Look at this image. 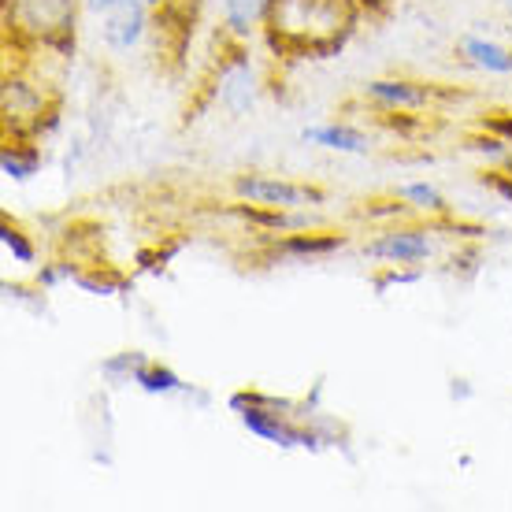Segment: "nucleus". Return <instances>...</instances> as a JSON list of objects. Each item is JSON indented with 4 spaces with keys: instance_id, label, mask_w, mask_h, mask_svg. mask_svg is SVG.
Returning <instances> with one entry per match:
<instances>
[{
    "instance_id": "nucleus-1",
    "label": "nucleus",
    "mask_w": 512,
    "mask_h": 512,
    "mask_svg": "<svg viewBox=\"0 0 512 512\" xmlns=\"http://www.w3.org/2000/svg\"><path fill=\"white\" fill-rule=\"evenodd\" d=\"M360 19L357 0H271L260 38L279 60H327L346 49Z\"/></svg>"
},
{
    "instance_id": "nucleus-2",
    "label": "nucleus",
    "mask_w": 512,
    "mask_h": 512,
    "mask_svg": "<svg viewBox=\"0 0 512 512\" xmlns=\"http://www.w3.org/2000/svg\"><path fill=\"white\" fill-rule=\"evenodd\" d=\"M82 0H4V38L26 49L75 52Z\"/></svg>"
},
{
    "instance_id": "nucleus-3",
    "label": "nucleus",
    "mask_w": 512,
    "mask_h": 512,
    "mask_svg": "<svg viewBox=\"0 0 512 512\" xmlns=\"http://www.w3.org/2000/svg\"><path fill=\"white\" fill-rule=\"evenodd\" d=\"M234 412H238V423H242L249 435H256L260 442L279 449H320L331 446V438L312 431V427H297L290 420V412H282L290 401H279V397L256 394V390H242V394H231L227 401Z\"/></svg>"
},
{
    "instance_id": "nucleus-4",
    "label": "nucleus",
    "mask_w": 512,
    "mask_h": 512,
    "mask_svg": "<svg viewBox=\"0 0 512 512\" xmlns=\"http://www.w3.org/2000/svg\"><path fill=\"white\" fill-rule=\"evenodd\" d=\"M234 197L242 205L260 208H320L327 201V190L312 182H290L279 175H234Z\"/></svg>"
},
{
    "instance_id": "nucleus-5",
    "label": "nucleus",
    "mask_w": 512,
    "mask_h": 512,
    "mask_svg": "<svg viewBox=\"0 0 512 512\" xmlns=\"http://www.w3.org/2000/svg\"><path fill=\"white\" fill-rule=\"evenodd\" d=\"M360 97L375 112H431L446 93L435 82H420V78H372Z\"/></svg>"
},
{
    "instance_id": "nucleus-6",
    "label": "nucleus",
    "mask_w": 512,
    "mask_h": 512,
    "mask_svg": "<svg viewBox=\"0 0 512 512\" xmlns=\"http://www.w3.org/2000/svg\"><path fill=\"white\" fill-rule=\"evenodd\" d=\"M431 256H435V238L427 227H386L383 234H375L372 242L364 245V260H375V264L423 268Z\"/></svg>"
},
{
    "instance_id": "nucleus-7",
    "label": "nucleus",
    "mask_w": 512,
    "mask_h": 512,
    "mask_svg": "<svg viewBox=\"0 0 512 512\" xmlns=\"http://www.w3.org/2000/svg\"><path fill=\"white\" fill-rule=\"evenodd\" d=\"M153 8L145 0H116L108 12L101 15V38L112 52L138 49L145 34L153 30Z\"/></svg>"
},
{
    "instance_id": "nucleus-8",
    "label": "nucleus",
    "mask_w": 512,
    "mask_h": 512,
    "mask_svg": "<svg viewBox=\"0 0 512 512\" xmlns=\"http://www.w3.org/2000/svg\"><path fill=\"white\" fill-rule=\"evenodd\" d=\"M256 75H253V60H249V45H234V56L219 67V82H216V101L231 112L234 119H242L249 108L256 104Z\"/></svg>"
},
{
    "instance_id": "nucleus-9",
    "label": "nucleus",
    "mask_w": 512,
    "mask_h": 512,
    "mask_svg": "<svg viewBox=\"0 0 512 512\" xmlns=\"http://www.w3.org/2000/svg\"><path fill=\"white\" fill-rule=\"evenodd\" d=\"M268 4L271 0H216L223 34H227L234 45H249L253 38H260V34H264Z\"/></svg>"
},
{
    "instance_id": "nucleus-10",
    "label": "nucleus",
    "mask_w": 512,
    "mask_h": 512,
    "mask_svg": "<svg viewBox=\"0 0 512 512\" xmlns=\"http://www.w3.org/2000/svg\"><path fill=\"white\" fill-rule=\"evenodd\" d=\"M349 238L346 234H334V231H323V227H316V231H297V234H282L279 242L271 245V256L275 260H297V264H308V260H320V256H331L338 253L342 245H346Z\"/></svg>"
},
{
    "instance_id": "nucleus-11",
    "label": "nucleus",
    "mask_w": 512,
    "mask_h": 512,
    "mask_svg": "<svg viewBox=\"0 0 512 512\" xmlns=\"http://www.w3.org/2000/svg\"><path fill=\"white\" fill-rule=\"evenodd\" d=\"M301 141L312 145V149H323V153H338V156H368L372 153V141L368 134L349 123H316V127L301 130Z\"/></svg>"
},
{
    "instance_id": "nucleus-12",
    "label": "nucleus",
    "mask_w": 512,
    "mask_h": 512,
    "mask_svg": "<svg viewBox=\"0 0 512 512\" xmlns=\"http://www.w3.org/2000/svg\"><path fill=\"white\" fill-rule=\"evenodd\" d=\"M461 56L475 71H483V75H512V49H505V45H498V41L490 38L468 34L461 41Z\"/></svg>"
},
{
    "instance_id": "nucleus-13",
    "label": "nucleus",
    "mask_w": 512,
    "mask_h": 512,
    "mask_svg": "<svg viewBox=\"0 0 512 512\" xmlns=\"http://www.w3.org/2000/svg\"><path fill=\"white\" fill-rule=\"evenodd\" d=\"M41 149L34 145V141H23V138H8V145H4V153H0V167H4V175L15 182H26L34 179L41 171Z\"/></svg>"
},
{
    "instance_id": "nucleus-14",
    "label": "nucleus",
    "mask_w": 512,
    "mask_h": 512,
    "mask_svg": "<svg viewBox=\"0 0 512 512\" xmlns=\"http://www.w3.org/2000/svg\"><path fill=\"white\" fill-rule=\"evenodd\" d=\"M134 386H138V390H145V394H153V397L190 394V386L182 383V375L171 372L167 364H156V360H145V364H141V372H138V379H134Z\"/></svg>"
},
{
    "instance_id": "nucleus-15",
    "label": "nucleus",
    "mask_w": 512,
    "mask_h": 512,
    "mask_svg": "<svg viewBox=\"0 0 512 512\" xmlns=\"http://www.w3.org/2000/svg\"><path fill=\"white\" fill-rule=\"evenodd\" d=\"M397 201H405V208H416L423 216H446L449 212L442 190L431 186V182H405V186H397Z\"/></svg>"
},
{
    "instance_id": "nucleus-16",
    "label": "nucleus",
    "mask_w": 512,
    "mask_h": 512,
    "mask_svg": "<svg viewBox=\"0 0 512 512\" xmlns=\"http://www.w3.org/2000/svg\"><path fill=\"white\" fill-rule=\"evenodd\" d=\"M0 245H4V253L12 256V264H34L38 260V242L23 227H15L12 219L0 223Z\"/></svg>"
},
{
    "instance_id": "nucleus-17",
    "label": "nucleus",
    "mask_w": 512,
    "mask_h": 512,
    "mask_svg": "<svg viewBox=\"0 0 512 512\" xmlns=\"http://www.w3.org/2000/svg\"><path fill=\"white\" fill-rule=\"evenodd\" d=\"M145 360H149L145 353H138V349H130V353H116L112 360H104L101 372H104V379H112V383H134Z\"/></svg>"
},
{
    "instance_id": "nucleus-18",
    "label": "nucleus",
    "mask_w": 512,
    "mask_h": 512,
    "mask_svg": "<svg viewBox=\"0 0 512 512\" xmlns=\"http://www.w3.org/2000/svg\"><path fill=\"white\" fill-rule=\"evenodd\" d=\"M483 130L498 134L505 145H512V112H494V116L483 119Z\"/></svg>"
},
{
    "instance_id": "nucleus-19",
    "label": "nucleus",
    "mask_w": 512,
    "mask_h": 512,
    "mask_svg": "<svg viewBox=\"0 0 512 512\" xmlns=\"http://www.w3.org/2000/svg\"><path fill=\"white\" fill-rule=\"evenodd\" d=\"M112 4H116V0H82V12H90V15H97V19H101Z\"/></svg>"
},
{
    "instance_id": "nucleus-20",
    "label": "nucleus",
    "mask_w": 512,
    "mask_h": 512,
    "mask_svg": "<svg viewBox=\"0 0 512 512\" xmlns=\"http://www.w3.org/2000/svg\"><path fill=\"white\" fill-rule=\"evenodd\" d=\"M449 397H453V401L472 397V386H468V379H453V386H449Z\"/></svg>"
},
{
    "instance_id": "nucleus-21",
    "label": "nucleus",
    "mask_w": 512,
    "mask_h": 512,
    "mask_svg": "<svg viewBox=\"0 0 512 512\" xmlns=\"http://www.w3.org/2000/svg\"><path fill=\"white\" fill-rule=\"evenodd\" d=\"M357 4H360V12L364 15H379L386 8V0H357Z\"/></svg>"
},
{
    "instance_id": "nucleus-22",
    "label": "nucleus",
    "mask_w": 512,
    "mask_h": 512,
    "mask_svg": "<svg viewBox=\"0 0 512 512\" xmlns=\"http://www.w3.org/2000/svg\"><path fill=\"white\" fill-rule=\"evenodd\" d=\"M501 8H505V12H509V19H512V0H501Z\"/></svg>"
}]
</instances>
